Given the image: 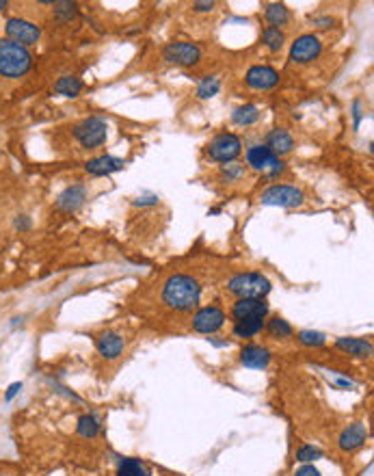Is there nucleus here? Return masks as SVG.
<instances>
[{
  "instance_id": "nucleus-1",
  "label": "nucleus",
  "mask_w": 374,
  "mask_h": 476,
  "mask_svg": "<svg viewBox=\"0 0 374 476\" xmlns=\"http://www.w3.org/2000/svg\"><path fill=\"white\" fill-rule=\"evenodd\" d=\"M202 286L193 275L175 273L163 286V303L175 312H193L200 306Z\"/></svg>"
},
{
  "instance_id": "nucleus-2",
  "label": "nucleus",
  "mask_w": 374,
  "mask_h": 476,
  "mask_svg": "<svg viewBox=\"0 0 374 476\" xmlns=\"http://www.w3.org/2000/svg\"><path fill=\"white\" fill-rule=\"evenodd\" d=\"M33 68V56L29 48L17 46L9 39H0V76L19 78Z\"/></svg>"
},
{
  "instance_id": "nucleus-3",
  "label": "nucleus",
  "mask_w": 374,
  "mask_h": 476,
  "mask_svg": "<svg viewBox=\"0 0 374 476\" xmlns=\"http://www.w3.org/2000/svg\"><path fill=\"white\" fill-rule=\"evenodd\" d=\"M227 290L238 299H264L270 292V280L262 273H238L227 282Z\"/></svg>"
},
{
  "instance_id": "nucleus-4",
  "label": "nucleus",
  "mask_w": 374,
  "mask_h": 476,
  "mask_svg": "<svg viewBox=\"0 0 374 476\" xmlns=\"http://www.w3.org/2000/svg\"><path fill=\"white\" fill-rule=\"evenodd\" d=\"M74 136L85 150H97L106 143L108 138V124L102 117H87L74 126Z\"/></svg>"
},
{
  "instance_id": "nucleus-5",
  "label": "nucleus",
  "mask_w": 374,
  "mask_h": 476,
  "mask_svg": "<svg viewBox=\"0 0 374 476\" xmlns=\"http://www.w3.org/2000/svg\"><path fill=\"white\" fill-rule=\"evenodd\" d=\"M260 202L266 206H279V208H297L305 202V195L301 189L290 184H275L260 195Z\"/></svg>"
},
{
  "instance_id": "nucleus-6",
  "label": "nucleus",
  "mask_w": 374,
  "mask_h": 476,
  "mask_svg": "<svg viewBox=\"0 0 374 476\" xmlns=\"http://www.w3.org/2000/svg\"><path fill=\"white\" fill-rule=\"evenodd\" d=\"M243 150V141L231 132L216 134L208 143V156L214 163H231Z\"/></svg>"
},
{
  "instance_id": "nucleus-7",
  "label": "nucleus",
  "mask_w": 374,
  "mask_h": 476,
  "mask_svg": "<svg viewBox=\"0 0 374 476\" xmlns=\"http://www.w3.org/2000/svg\"><path fill=\"white\" fill-rule=\"evenodd\" d=\"M247 163H249L251 169L260 171V173H266L270 177L286 171V165L266 145H251L247 150Z\"/></svg>"
},
{
  "instance_id": "nucleus-8",
  "label": "nucleus",
  "mask_w": 374,
  "mask_h": 476,
  "mask_svg": "<svg viewBox=\"0 0 374 476\" xmlns=\"http://www.w3.org/2000/svg\"><path fill=\"white\" fill-rule=\"evenodd\" d=\"M5 33H7V39L17 46H33L39 42V37H42V31H39L37 24L29 22V19H22V17H9L7 24H5Z\"/></svg>"
},
{
  "instance_id": "nucleus-9",
  "label": "nucleus",
  "mask_w": 374,
  "mask_h": 476,
  "mask_svg": "<svg viewBox=\"0 0 374 476\" xmlns=\"http://www.w3.org/2000/svg\"><path fill=\"white\" fill-rule=\"evenodd\" d=\"M163 58L171 65H182V68H193L200 63L202 58V50L200 46L188 44V42H173L167 44L163 50Z\"/></svg>"
},
{
  "instance_id": "nucleus-10",
  "label": "nucleus",
  "mask_w": 374,
  "mask_h": 476,
  "mask_svg": "<svg viewBox=\"0 0 374 476\" xmlns=\"http://www.w3.org/2000/svg\"><path fill=\"white\" fill-rule=\"evenodd\" d=\"M225 321H227V316H225V312L221 308L208 306V308H202V310L195 312V316H193V331L204 333V335H212L219 329H223Z\"/></svg>"
},
{
  "instance_id": "nucleus-11",
  "label": "nucleus",
  "mask_w": 374,
  "mask_h": 476,
  "mask_svg": "<svg viewBox=\"0 0 374 476\" xmlns=\"http://www.w3.org/2000/svg\"><path fill=\"white\" fill-rule=\"evenodd\" d=\"M323 52V42L311 33H305L301 37L294 39V44L290 48V58L292 63H299V65H305V63H311L314 58H318V54Z\"/></svg>"
},
{
  "instance_id": "nucleus-12",
  "label": "nucleus",
  "mask_w": 374,
  "mask_h": 476,
  "mask_svg": "<svg viewBox=\"0 0 374 476\" xmlns=\"http://www.w3.org/2000/svg\"><path fill=\"white\" fill-rule=\"evenodd\" d=\"M95 347H97V353H100L104 360H117V357H120L126 349V340H124L122 333L106 329L95 338Z\"/></svg>"
},
{
  "instance_id": "nucleus-13",
  "label": "nucleus",
  "mask_w": 374,
  "mask_h": 476,
  "mask_svg": "<svg viewBox=\"0 0 374 476\" xmlns=\"http://www.w3.org/2000/svg\"><path fill=\"white\" fill-rule=\"evenodd\" d=\"M245 78H247V85L255 91H268L273 87H277L279 83V74L268 65H253Z\"/></svg>"
},
{
  "instance_id": "nucleus-14",
  "label": "nucleus",
  "mask_w": 374,
  "mask_h": 476,
  "mask_svg": "<svg viewBox=\"0 0 374 476\" xmlns=\"http://www.w3.org/2000/svg\"><path fill=\"white\" fill-rule=\"evenodd\" d=\"M234 321L243 319H266L268 316V303L266 299H238L231 308Z\"/></svg>"
},
{
  "instance_id": "nucleus-15",
  "label": "nucleus",
  "mask_w": 374,
  "mask_h": 476,
  "mask_svg": "<svg viewBox=\"0 0 374 476\" xmlns=\"http://www.w3.org/2000/svg\"><path fill=\"white\" fill-rule=\"evenodd\" d=\"M87 200V187L85 184H72L65 191L58 193L56 197V208L63 210V212H76L81 208Z\"/></svg>"
},
{
  "instance_id": "nucleus-16",
  "label": "nucleus",
  "mask_w": 374,
  "mask_h": 476,
  "mask_svg": "<svg viewBox=\"0 0 374 476\" xmlns=\"http://www.w3.org/2000/svg\"><path fill=\"white\" fill-rule=\"evenodd\" d=\"M368 438V429L364 422H352L348 425L342 433H340V438H338V446L342 452H352V450H357L364 446Z\"/></svg>"
},
{
  "instance_id": "nucleus-17",
  "label": "nucleus",
  "mask_w": 374,
  "mask_h": 476,
  "mask_svg": "<svg viewBox=\"0 0 374 476\" xmlns=\"http://www.w3.org/2000/svg\"><path fill=\"white\" fill-rule=\"evenodd\" d=\"M241 364L253 370H264L270 364V351L262 344H247L241 349Z\"/></svg>"
},
{
  "instance_id": "nucleus-18",
  "label": "nucleus",
  "mask_w": 374,
  "mask_h": 476,
  "mask_svg": "<svg viewBox=\"0 0 374 476\" xmlns=\"http://www.w3.org/2000/svg\"><path fill=\"white\" fill-rule=\"evenodd\" d=\"M126 167L124 158H117V156H97L91 158V161L85 165V171L91 175H111L115 171H122Z\"/></svg>"
},
{
  "instance_id": "nucleus-19",
  "label": "nucleus",
  "mask_w": 374,
  "mask_h": 476,
  "mask_svg": "<svg viewBox=\"0 0 374 476\" xmlns=\"http://www.w3.org/2000/svg\"><path fill=\"white\" fill-rule=\"evenodd\" d=\"M266 148L279 158V156H286V154L292 152V148H294V138L290 136V132L277 128V130H273V132L268 134V138H266Z\"/></svg>"
},
{
  "instance_id": "nucleus-20",
  "label": "nucleus",
  "mask_w": 374,
  "mask_h": 476,
  "mask_svg": "<svg viewBox=\"0 0 374 476\" xmlns=\"http://www.w3.org/2000/svg\"><path fill=\"white\" fill-rule=\"evenodd\" d=\"M336 347L352 357H370L372 355V342L364 338H338Z\"/></svg>"
},
{
  "instance_id": "nucleus-21",
  "label": "nucleus",
  "mask_w": 374,
  "mask_h": 476,
  "mask_svg": "<svg viewBox=\"0 0 374 476\" xmlns=\"http://www.w3.org/2000/svg\"><path fill=\"white\" fill-rule=\"evenodd\" d=\"M76 431H78V435H81V438L93 440L102 431V420L97 418L95 413H85V415H81V418H78Z\"/></svg>"
},
{
  "instance_id": "nucleus-22",
  "label": "nucleus",
  "mask_w": 374,
  "mask_h": 476,
  "mask_svg": "<svg viewBox=\"0 0 374 476\" xmlns=\"http://www.w3.org/2000/svg\"><path fill=\"white\" fill-rule=\"evenodd\" d=\"M264 15H266V19H268V24L275 26V29H282V26L290 24V19H292L290 9H288L286 5H282V3H270V5H266V7H264Z\"/></svg>"
},
{
  "instance_id": "nucleus-23",
  "label": "nucleus",
  "mask_w": 374,
  "mask_h": 476,
  "mask_svg": "<svg viewBox=\"0 0 374 476\" xmlns=\"http://www.w3.org/2000/svg\"><path fill=\"white\" fill-rule=\"evenodd\" d=\"M117 476H152V470L141 459L126 457L117 463Z\"/></svg>"
},
{
  "instance_id": "nucleus-24",
  "label": "nucleus",
  "mask_w": 374,
  "mask_h": 476,
  "mask_svg": "<svg viewBox=\"0 0 374 476\" xmlns=\"http://www.w3.org/2000/svg\"><path fill=\"white\" fill-rule=\"evenodd\" d=\"M264 319H243L234 321V335L236 338H253L264 329Z\"/></svg>"
},
{
  "instance_id": "nucleus-25",
  "label": "nucleus",
  "mask_w": 374,
  "mask_h": 476,
  "mask_svg": "<svg viewBox=\"0 0 374 476\" xmlns=\"http://www.w3.org/2000/svg\"><path fill=\"white\" fill-rule=\"evenodd\" d=\"M83 89H85V83L78 76H63V78H58V81L54 83V91L58 95H65V97L81 95Z\"/></svg>"
},
{
  "instance_id": "nucleus-26",
  "label": "nucleus",
  "mask_w": 374,
  "mask_h": 476,
  "mask_svg": "<svg viewBox=\"0 0 374 476\" xmlns=\"http://www.w3.org/2000/svg\"><path fill=\"white\" fill-rule=\"evenodd\" d=\"M231 122L236 126H253L255 122H260V111L251 104H245L231 113Z\"/></svg>"
},
{
  "instance_id": "nucleus-27",
  "label": "nucleus",
  "mask_w": 374,
  "mask_h": 476,
  "mask_svg": "<svg viewBox=\"0 0 374 476\" xmlns=\"http://www.w3.org/2000/svg\"><path fill=\"white\" fill-rule=\"evenodd\" d=\"M264 329L273 335V338H290V335L294 333L292 331V325L288 321H284L282 316H273V319L268 323H264Z\"/></svg>"
},
{
  "instance_id": "nucleus-28",
  "label": "nucleus",
  "mask_w": 374,
  "mask_h": 476,
  "mask_svg": "<svg viewBox=\"0 0 374 476\" xmlns=\"http://www.w3.org/2000/svg\"><path fill=\"white\" fill-rule=\"evenodd\" d=\"M262 42L266 44V48H268V50H273V52H279V50L284 48V44H286V35H284V31H282V29L266 26V29L262 31Z\"/></svg>"
},
{
  "instance_id": "nucleus-29",
  "label": "nucleus",
  "mask_w": 374,
  "mask_h": 476,
  "mask_svg": "<svg viewBox=\"0 0 374 476\" xmlns=\"http://www.w3.org/2000/svg\"><path fill=\"white\" fill-rule=\"evenodd\" d=\"M219 89H221L219 78H214V76L204 78V81L200 83V87H197V97H200V100H208V97L219 93Z\"/></svg>"
},
{
  "instance_id": "nucleus-30",
  "label": "nucleus",
  "mask_w": 374,
  "mask_h": 476,
  "mask_svg": "<svg viewBox=\"0 0 374 476\" xmlns=\"http://www.w3.org/2000/svg\"><path fill=\"white\" fill-rule=\"evenodd\" d=\"M299 342L305 344V347H323L327 342V335L320 333V331H311V329H305V331H299Z\"/></svg>"
},
{
  "instance_id": "nucleus-31",
  "label": "nucleus",
  "mask_w": 374,
  "mask_h": 476,
  "mask_svg": "<svg viewBox=\"0 0 374 476\" xmlns=\"http://www.w3.org/2000/svg\"><path fill=\"white\" fill-rule=\"evenodd\" d=\"M245 175V167L238 165V163H225L221 167V177L227 182H236V180H241V177Z\"/></svg>"
},
{
  "instance_id": "nucleus-32",
  "label": "nucleus",
  "mask_w": 374,
  "mask_h": 476,
  "mask_svg": "<svg viewBox=\"0 0 374 476\" xmlns=\"http://www.w3.org/2000/svg\"><path fill=\"white\" fill-rule=\"evenodd\" d=\"M52 7L56 19H61V22H67V19H72L78 13V7L74 3H52Z\"/></svg>"
},
{
  "instance_id": "nucleus-33",
  "label": "nucleus",
  "mask_w": 374,
  "mask_h": 476,
  "mask_svg": "<svg viewBox=\"0 0 374 476\" xmlns=\"http://www.w3.org/2000/svg\"><path fill=\"white\" fill-rule=\"evenodd\" d=\"M297 459H299V461H303V463H309V461L323 459V450H320V448H316V446L303 444V446L297 450Z\"/></svg>"
},
{
  "instance_id": "nucleus-34",
  "label": "nucleus",
  "mask_w": 374,
  "mask_h": 476,
  "mask_svg": "<svg viewBox=\"0 0 374 476\" xmlns=\"http://www.w3.org/2000/svg\"><path fill=\"white\" fill-rule=\"evenodd\" d=\"M294 476H323V474L314 466H303V468H299L297 472H294Z\"/></svg>"
},
{
  "instance_id": "nucleus-35",
  "label": "nucleus",
  "mask_w": 374,
  "mask_h": 476,
  "mask_svg": "<svg viewBox=\"0 0 374 476\" xmlns=\"http://www.w3.org/2000/svg\"><path fill=\"white\" fill-rule=\"evenodd\" d=\"M19 390H22V383H11L9 386V390H7V394H5V401L9 403V401H13L15 396L19 394Z\"/></svg>"
},
{
  "instance_id": "nucleus-36",
  "label": "nucleus",
  "mask_w": 374,
  "mask_h": 476,
  "mask_svg": "<svg viewBox=\"0 0 374 476\" xmlns=\"http://www.w3.org/2000/svg\"><path fill=\"white\" fill-rule=\"evenodd\" d=\"M149 204H158V197L156 195H145L143 200L139 197V200H134V206H149Z\"/></svg>"
},
{
  "instance_id": "nucleus-37",
  "label": "nucleus",
  "mask_w": 374,
  "mask_h": 476,
  "mask_svg": "<svg viewBox=\"0 0 374 476\" xmlns=\"http://www.w3.org/2000/svg\"><path fill=\"white\" fill-rule=\"evenodd\" d=\"M311 22H314V26H318V29H329L333 24V17H314Z\"/></svg>"
},
{
  "instance_id": "nucleus-38",
  "label": "nucleus",
  "mask_w": 374,
  "mask_h": 476,
  "mask_svg": "<svg viewBox=\"0 0 374 476\" xmlns=\"http://www.w3.org/2000/svg\"><path fill=\"white\" fill-rule=\"evenodd\" d=\"M15 228H17L19 232H22V230H29V228H31V219H29L26 214L17 216V219H15Z\"/></svg>"
},
{
  "instance_id": "nucleus-39",
  "label": "nucleus",
  "mask_w": 374,
  "mask_h": 476,
  "mask_svg": "<svg viewBox=\"0 0 374 476\" xmlns=\"http://www.w3.org/2000/svg\"><path fill=\"white\" fill-rule=\"evenodd\" d=\"M193 9H195V11H202V13H206V11H212V9H214V3H195V5H193Z\"/></svg>"
},
{
  "instance_id": "nucleus-40",
  "label": "nucleus",
  "mask_w": 374,
  "mask_h": 476,
  "mask_svg": "<svg viewBox=\"0 0 374 476\" xmlns=\"http://www.w3.org/2000/svg\"><path fill=\"white\" fill-rule=\"evenodd\" d=\"M336 383H338L340 388H352V386H355V383H352L350 379H344V376H338Z\"/></svg>"
},
{
  "instance_id": "nucleus-41",
  "label": "nucleus",
  "mask_w": 374,
  "mask_h": 476,
  "mask_svg": "<svg viewBox=\"0 0 374 476\" xmlns=\"http://www.w3.org/2000/svg\"><path fill=\"white\" fill-rule=\"evenodd\" d=\"M0 9H7V3H5V0H0Z\"/></svg>"
}]
</instances>
